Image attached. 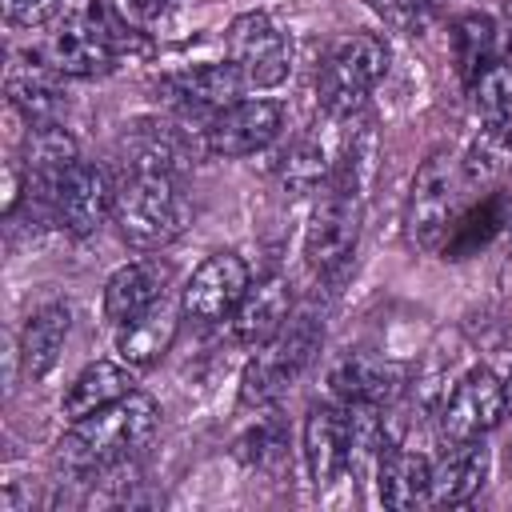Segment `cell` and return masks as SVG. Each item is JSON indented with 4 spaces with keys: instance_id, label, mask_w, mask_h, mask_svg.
Masks as SVG:
<instances>
[{
    "instance_id": "cell-12",
    "label": "cell",
    "mask_w": 512,
    "mask_h": 512,
    "mask_svg": "<svg viewBox=\"0 0 512 512\" xmlns=\"http://www.w3.org/2000/svg\"><path fill=\"white\" fill-rule=\"evenodd\" d=\"M404 380H408L404 376V364H396L388 356H372V352H344L328 368V388L344 404H376V408H388V404L400 400Z\"/></svg>"
},
{
    "instance_id": "cell-24",
    "label": "cell",
    "mask_w": 512,
    "mask_h": 512,
    "mask_svg": "<svg viewBox=\"0 0 512 512\" xmlns=\"http://www.w3.org/2000/svg\"><path fill=\"white\" fill-rule=\"evenodd\" d=\"M344 420H348V468L356 480H376L380 456L388 448L384 436V416L376 404H344Z\"/></svg>"
},
{
    "instance_id": "cell-29",
    "label": "cell",
    "mask_w": 512,
    "mask_h": 512,
    "mask_svg": "<svg viewBox=\"0 0 512 512\" xmlns=\"http://www.w3.org/2000/svg\"><path fill=\"white\" fill-rule=\"evenodd\" d=\"M372 4H376V12H380L388 24H396V28H404V32H416V28L436 12L440 0H372Z\"/></svg>"
},
{
    "instance_id": "cell-7",
    "label": "cell",
    "mask_w": 512,
    "mask_h": 512,
    "mask_svg": "<svg viewBox=\"0 0 512 512\" xmlns=\"http://www.w3.org/2000/svg\"><path fill=\"white\" fill-rule=\"evenodd\" d=\"M228 60L248 88H276L292 72V40L268 12H244L228 24Z\"/></svg>"
},
{
    "instance_id": "cell-26",
    "label": "cell",
    "mask_w": 512,
    "mask_h": 512,
    "mask_svg": "<svg viewBox=\"0 0 512 512\" xmlns=\"http://www.w3.org/2000/svg\"><path fill=\"white\" fill-rule=\"evenodd\" d=\"M336 172L332 148L324 144L320 132L300 136L284 156H280V180L292 192H320V184H328V176Z\"/></svg>"
},
{
    "instance_id": "cell-17",
    "label": "cell",
    "mask_w": 512,
    "mask_h": 512,
    "mask_svg": "<svg viewBox=\"0 0 512 512\" xmlns=\"http://www.w3.org/2000/svg\"><path fill=\"white\" fill-rule=\"evenodd\" d=\"M180 316H184V308L164 296V300H156L152 308H144L140 316L116 324V360H124L128 368H148V364H156V360L172 348L176 328H180Z\"/></svg>"
},
{
    "instance_id": "cell-21",
    "label": "cell",
    "mask_w": 512,
    "mask_h": 512,
    "mask_svg": "<svg viewBox=\"0 0 512 512\" xmlns=\"http://www.w3.org/2000/svg\"><path fill=\"white\" fill-rule=\"evenodd\" d=\"M68 328H72L68 304H44L28 316V324L20 332V372L28 380H44L56 368L60 348L68 340Z\"/></svg>"
},
{
    "instance_id": "cell-9",
    "label": "cell",
    "mask_w": 512,
    "mask_h": 512,
    "mask_svg": "<svg viewBox=\"0 0 512 512\" xmlns=\"http://www.w3.org/2000/svg\"><path fill=\"white\" fill-rule=\"evenodd\" d=\"M112 208H116V188L100 164L76 160L52 188V220L72 236L96 232L112 216Z\"/></svg>"
},
{
    "instance_id": "cell-6",
    "label": "cell",
    "mask_w": 512,
    "mask_h": 512,
    "mask_svg": "<svg viewBox=\"0 0 512 512\" xmlns=\"http://www.w3.org/2000/svg\"><path fill=\"white\" fill-rule=\"evenodd\" d=\"M460 184H464V168L452 152H432L412 180L408 192V208H404V232L408 244L420 252H436L444 244V236L456 228V208H460Z\"/></svg>"
},
{
    "instance_id": "cell-27",
    "label": "cell",
    "mask_w": 512,
    "mask_h": 512,
    "mask_svg": "<svg viewBox=\"0 0 512 512\" xmlns=\"http://www.w3.org/2000/svg\"><path fill=\"white\" fill-rule=\"evenodd\" d=\"M492 40H496V28L488 16H464L456 20V32H452V48H456V64L468 80H476L488 64H492Z\"/></svg>"
},
{
    "instance_id": "cell-14",
    "label": "cell",
    "mask_w": 512,
    "mask_h": 512,
    "mask_svg": "<svg viewBox=\"0 0 512 512\" xmlns=\"http://www.w3.org/2000/svg\"><path fill=\"white\" fill-rule=\"evenodd\" d=\"M292 316V292H288V280L284 276H260L248 284L244 300L236 304L232 312V340L244 344V348H260L264 340H272Z\"/></svg>"
},
{
    "instance_id": "cell-30",
    "label": "cell",
    "mask_w": 512,
    "mask_h": 512,
    "mask_svg": "<svg viewBox=\"0 0 512 512\" xmlns=\"http://www.w3.org/2000/svg\"><path fill=\"white\" fill-rule=\"evenodd\" d=\"M60 8H64V0H4V20L16 28H40Z\"/></svg>"
},
{
    "instance_id": "cell-10",
    "label": "cell",
    "mask_w": 512,
    "mask_h": 512,
    "mask_svg": "<svg viewBox=\"0 0 512 512\" xmlns=\"http://www.w3.org/2000/svg\"><path fill=\"white\" fill-rule=\"evenodd\" d=\"M248 284H252V268L236 252H212L180 288V308L184 316L204 320V324L228 320L236 304L244 300Z\"/></svg>"
},
{
    "instance_id": "cell-20",
    "label": "cell",
    "mask_w": 512,
    "mask_h": 512,
    "mask_svg": "<svg viewBox=\"0 0 512 512\" xmlns=\"http://www.w3.org/2000/svg\"><path fill=\"white\" fill-rule=\"evenodd\" d=\"M128 392H136L132 368H128L124 360H96V364H88V368L68 384V392H64V400H60V412H64L68 420H84V416H92V412H100V408L124 400Z\"/></svg>"
},
{
    "instance_id": "cell-15",
    "label": "cell",
    "mask_w": 512,
    "mask_h": 512,
    "mask_svg": "<svg viewBox=\"0 0 512 512\" xmlns=\"http://www.w3.org/2000/svg\"><path fill=\"white\" fill-rule=\"evenodd\" d=\"M304 464L316 488H332L348 468V420L336 404H312L304 416Z\"/></svg>"
},
{
    "instance_id": "cell-1",
    "label": "cell",
    "mask_w": 512,
    "mask_h": 512,
    "mask_svg": "<svg viewBox=\"0 0 512 512\" xmlns=\"http://www.w3.org/2000/svg\"><path fill=\"white\" fill-rule=\"evenodd\" d=\"M156 424H160L156 400L144 392H128L124 400H116L84 420H72L68 436L60 440V464H68L76 472L116 468L152 444Z\"/></svg>"
},
{
    "instance_id": "cell-8",
    "label": "cell",
    "mask_w": 512,
    "mask_h": 512,
    "mask_svg": "<svg viewBox=\"0 0 512 512\" xmlns=\"http://www.w3.org/2000/svg\"><path fill=\"white\" fill-rule=\"evenodd\" d=\"M508 412L504 380L492 368H468L440 404V436L444 440H480Z\"/></svg>"
},
{
    "instance_id": "cell-18",
    "label": "cell",
    "mask_w": 512,
    "mask_h": 512,
    "mask_svg": "<svg viewBox=\"0 0 512 512\" xmlns=\"http://www.w3.org/2000/svg\"><path fill=\"white\" fill-rule=\"evenodd\" d=\"M168 276L172 272L164 260H132V264L116 268L104 284V320L124 324V320L140 316L144 308H152L156 300H164Z\"/></svg>"
},
{
    "instance_id": "cell-31",
    "label": "cell",
    "mask_w": 512,
    "mask_h": 512,
    "mask_svg": "<svg viewBox=\"0 0 512 512\" xmlns=\"http://www.w3.org/2000/svg\"><path fill=\"white\" fill-rule=\"evenodd\" d=\"M128 12H136V16H144V20H152V16H160V12H168L172 8V0H120Z\"/></svg>"
},
{
    "instance_id": "cell-32",
    "label": "cell",
    "mask_w": 512,
    "mask_h": 512,
    "mask_svg": "<svg viewBox=\"0 0 512 512\" xmlns=\"http://www.w3.org/2000/svg\"><path fill=\"white\" fill-rule=\"evenodd\" d=\"M504 400H508V412H512V372L504 376Z\"/></svg>"
},
{
    "instance_id": "cell-4",
    "label": "cell",
    "mask_w": 512,
    "mask_h": 512,
    "mask_svg": "<svg viewBox=\"0 0 512 512\" xmlns=\"http://www.w3.org/2000/svg\"><path fill=\"white\" fill-rule=\"evenodd\" d=\"M324 340V328L316 316H288V324L256 348V356L240 372V404L244 408H268L280 400L312 364L316 348Z\"/></svg>"
},
{
    "instance_id": "cell-23",
    "label": "cell",
    "mask_w": 512,
    "mask_h": 512,
    "mask_svg": "<svg viewBox=\"0 0 512 512\" xmlns=\"http://www.w3.org/2000/svg\"><path fill=\"white\" fill-rule=\"evenodd\" d=\"M472 104H476L484 144L508 152L512 148V64H488L472 80Z\"/></svg>"
},
{
    "instance_id": "cell-22",
    "label": "cell",
    "mask_w": 512,
    "mask_h": 512,
    "mask_svg": "<svg viewBox=\"0 0 512 512\" xmlns=\"http://www.w3.org/2000/svg\"><path fill=\"white\" fill-rule=\"evenodd\" d=\"M168 88H172V96H176L180 104H188V108H208V112L216 116L220 108L236 104L248 84H244V76L236 72V64L224 60V64H192V68H180V72L168 80Z\"/></svg>"
},
{
    "instance_id": "cell-19",
    "label": "cell",
    "mask_w": 512,
    "mask_h": 512,
    "mask_svg": "<svg viewBox=\"0 0 512 512\" xmlns=\"http://www.w3.org/2000/svg\"><path fill=\"white\" fill-rule=\"evenodd\" d=\"M428 480H432V460L416 448L404 444H388L376 468V492L388 508H420L428 504Z\"/></svg>"
},
{
    "instance_id": "cell-16",
    "label": "cell",
    "mask_w": 512,
    "mask_h": 512,
    "mask_svg": "<svg viewBox=\"0 0 512 512\" xmlns=\"http://www.w3.org/2000/svg\"><path fill=\"white\" fill-rule=\"evenodd\" d=\"M488 444L480 440H448L444 456L432 464V480H428V504H468L480 484L488 480Z\"/></svg>"
},
{
    "instance_id": "cell-11",
    "label": "cell",
    "mask_w": 512,
    "mask_h": 512,
    "mask_svg": "<svg viewBox=\"0 0 512 512\" xmlns=\"http://www.w3.org/2000/svg\"><path fill=\"white\" fill-rule=\"evenodd\" d=\"M284 128V108L276 100H264V96H252V100H236L228 108H220L204 136H208V148L216 156H252L260 148H268Z\"/></svg>"
},
{
    "instance_id": "cell-3",
    "label": "cell",
    "mask_w": 512,
    "mask_h": 512,
    "mask_svg": "<svg viewBox=\"0 0 512 512\" xmlns=\"http://www.w3.org/2000/svg\"><path fill=\"white\" fill-rule=\"evenodd\" d=\"M392 48L376 32H348L328 44L316 72V100L328 120H348L360 112L364 96L384 80Z\"/></svg>"
},
{
    "instance_id": "cell-13",
    "label": "cell",
    "mask_w": 512,
    "mask_h": 512,
    "mask_svg": "<svg viewBox=\"0 0 512 512\" xmlns=\"http://www.w3.org/2000/svg\"><path fill=\"white\" fill-rule=\"evenodd\" d=\"M116 64V48L100 32V24L88 16V8H76L60 32L48 40V68L60 76H104Z\"/></svg>"
},
{
    "instance_id": "cell-5",
    "label": "cell",
    "mask_w": 512,
    "mask_h": 512,
    "mask_svg": "<svg viewBox=\"0 0 512 512\" xmlns=\"http://www.w3.org/2000/svg\"><path fill=\"white\" fill-rule=\"evenodd\" d=\"M364 200H368V192H360L336 176H328V184H320V196L304 224V260L312 272L336 276L348 268L356 240H360V224H364Z\"/></svg>"
},
{
    "instance_id": "cell-2",
    "label": "cell",
    "mask_w": 512,
    "mask_h": 512,
    "mask_svg": "<svg viewBox=\"0 0 512 512\" xmlns=\"http://www.w3.org/2000/svg\"><path fill=\"white\" fill-rule=\"evenodd\" d=\"M116 232L136 252H160L180 240L192 224V200L176 172L164 168H132L128 180L116 188L112 208Z\"/></svg>"
},
{
    "instance_id": "cell-28",
    "label": "cell",
    "mask_w": 512,
    "mask_h": 512,
    "mask_svg": "<svg viewBox=\"0 0 512 512\" xmlns=\"http://www.w3.org/2000/svg\"><path fill=\"white\" fill-rule=\"evenodd\" d=\"M284 448H288L284 428H280L276 420H264V424H256V428L244 436L240 456H244V460H252L256 468L272 472V468H280V464H284Z\"/></svg>"
},
{
    "instance_id": "cell-25",
    "label": "cell",
    "mask_w": 512,
    "mask_h": 512,
    "mask_svg": "<svg viewBox=\"0 0 512 512\" xmlns=\"http://www.w3.org/2000/svg\"><path fill=\"white\" fill-rule=\"evenodd\" d=\"M8 100L28 116V124H56V116L64 108V92L48 68H12Z\"/></svg>"
}]
</instances>
